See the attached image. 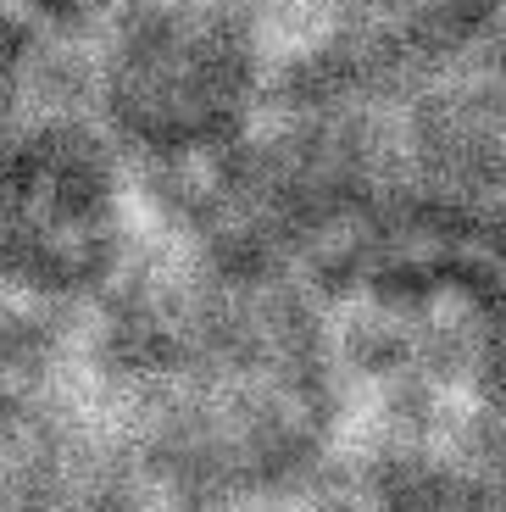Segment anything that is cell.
<instances>
[{
  "instance_id": "1",
  "label": "cell",
  "mask_w": 506,
  "mask_h": 512,
  "mask_svg": "<svg viewBox=\"0 0 506 512\" xmlns=\"http://www.w3.org/2000/svg\"><path fill=\"white\" fill-rule=\"evenodd\" d=\"M84 390L167 512H256L340 474L345 384L329 301L156 240L84 323Z\"/></svg>"
},
{
  "instance_id": "2",
  "label": "cell",
  "mask_w": 506,
  "mask_h": 512,
  "mask_svg": "<svg viewBox=\"0 0 506 512\" xmlns=\"http://www.w3.org/2000/svg\"><path fill=\"white\" fill-rule=\"evenodd\" d=\"M351 423H506V245L440 223L329 295Z\"/></svg>"
},
{
  "instance_id": "3",
  "label": "cell",
  "mask_w": 506,
  "mask_h": 512,
  "mask_svg": "<svg viewBox=\"0 0 506 512\" xmlns=\"http://www.w3.org/2000/svg\"><path fill=\"white\" fill-rule=\"evenodd\" d=\"M284 39L240 0H134L84 45L78 106L162 190L212 167L267 117Z\"/></svg>"
},
{
  "instance_id": "4",
  "label": "cell",
  "mask_w": 506,
  "mask_h": 512,
  "mask_svg": "<svg viewBox=\"0 0 506 512\" xmlns=\"http://www.w3.org/2000/svg\"><path fill=\"white\" fill-rule=\"evenodd\" d=\"M151 251L140 167L78 101H51L0 140V290L84 329Z\"/></svg>"
},
{
  "instance_id": "5",
  "label": "cell",
  "mask_w": 506,
  "mask_h": 512,
  "mask_svg": "<svg viewBox=\"0 0 506 512\" xmlns=\"http://www.w3.org/2000/svg\"><path fill=\"white\" fill-rule=\"evenodd\" d=\"M418 223L506 245V17L390 106Z\"/></svg>"
},
{
  "instance_id": "6",
  "label": "cell",
  "mask_w": 506,
  "mask_h": 512,
  "mask_svg": "<svg viewBox=\"0 0 506 512\" xmlns=\"http://www.w3.org/2000/svg\"><path fill=\"white\" fill-rule=\"evenodd\" d=\"M501 17L506 0H295L279 17V78L395 106L429 67Z\"/></svg>"
},
{
  "instance_id": "7",
  "label": "cell",
  "mask_w": 506,
  "mask_h": 512,
  "mask_svg": "<svg viewBox=\"0 0 506 512\" xmlns=\"http://www.w3.org/2000/svg\"><path fill=\"white\" fill-rule=\"evenodd\" d=\"M0 512H167L140 451L78 384L28 435L0 446Z\"/></svg>"
},
{
  "instance_id": "8",
  "label": "cell",
  "mask_w": 506,
  "mask_h": 512,
  "mask_svg": "<svg viewBox=\"0 0 506 512\" xmlns=\"http://www.w3.org/2000/svg\"><path fill=\"white\" fill-rule=\"evenodd\" d=\"M84 384V329L0 290V446L28 435Z\"/></svg>"
},
{
  "instance_id": "9",
  "label": "cell",
  "mask_w": 506,
  "mask_h": 512,
  "mask_svg": "<svg viewBox=\"0 0 506 512\" xmlns=\"http://www.w3.org/2000/svg\"><path fill=\"white\" fill-rule=\"evenodd\" d=\"M51 51L56 39L39 34L12 0H0V140L51 106Z\"/></svg>"
},
{
  "instance_id": "10",
  "label": "cell",
  "mask_w": 506,
  "mask_h": 512,
  "mask_svg": "<svg viewBox=\"0 0 506 512\" xmlns=\"http://www.w3.org/2000/svg\"><path fill=\"white\" fill-rule=\"evenodd\" d=\"M12 6L45 39H56V45H78V51H84L89 39L101 34L112 17H123L134 0H12Z\"/></svg>"
},
{
  "instance_id": "11",
  "label": "cell",
  "mask_w": 506,
  "mask_h": 512,
  "mask_svg": "<svg viewBox=\"0 0 506 512\" xmlns=\"http://www.w3.org/2000/svg\"><path fill=\"white\" fill-rule=\"evenodd\" d=\"M256 512H373V507H367V501L356 496V490L345 485L340 474H334V479H323V485L301 490V496L267 501V507H256Z\"/></svg>"
},
{
  "instance_id": "12",
  "label": "cell",
  "mask_w": 506,
  "mask_h": 512,
  "mask_svg": "<svg viewBox=\"0 0 506 512\" xmlns=\"http://www.w3.org/2000/svg\"><path fill=\"white\" fill-rule=\"evenodd\" d=\"M240 6H251V12H267V17H273V23H279V17L290 12L295 0H240Z\"/></svg>"
}]
</instances>
